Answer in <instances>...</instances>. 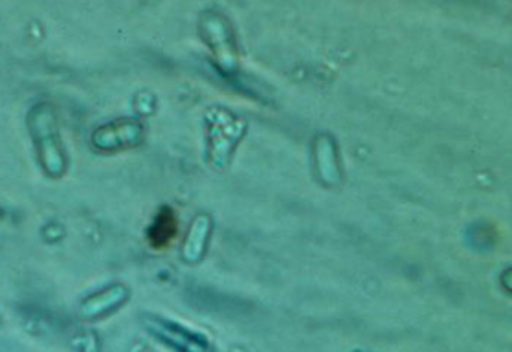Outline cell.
I'll use <instances>...</instances> for the list:
<instances>
[{
    "label": "cell",
    "instance_id": "obj_1",
    "mask_svg": "<svg viewBox=\"0 0 512 352\" xmlns=\"http://www.w3.org/2000/svg\"><path fill=\"white\" fill-rule=\"evenodd\" d=\"M26 129L34 143L35 158L43 175L59 180L67 175L68 153L61 136L59 114L50 101H37L26 114Z\"/></svg>",
    "mask_w": 512,
    "mask_h": 352
},
{
    "label": "cell",
    "instance_id": "obj_2",
    "mask_svg": "<svg viewBox=\"0 0 512 352\" xmlns=\"http://www.w3.org/2000/svg\"><path fill=\"white\" fill-rule=\"evenodd\" d=\"M144 123L136 118H116L90 132L89 143L94 151L103 154L134 149L144 142Z\"/></svg>",
    "mask_w": 512,
    "mask_h": 352
},
{
    "label": "cell",
    "instance_id": "obj_3",
    "mask_svg": "<svg viewBox=\"0 0 512 352\" xmlns=\"http://www.w3.org/2000/svg\"><path fill=\"white\" fill-rule=\"evenodd\" d=\"M202 39L210 46L215 63L226 76H232L237 68V50H235L234 33L228 21L217 11H204L201 15Z\"/></svg>",
    "mask_w": 512,
    "mask_h": 352
},
{
    "label": "cell",
    "instance_id": "obj_4",
    "mask_svg": "<svg viewBox=\"0 0 512 352\" xmlns=\"http://www.w3.org/2000/svg\"><path fill=\"white\" fill-rule=\"evenodd\" d=\"M129 299H131L129 286L123 283H112L81 299L78 307L79 318L87 323L107 318L116 310H120Z\"/></svg>",
    "mask_w": 512,
    "mask_h": 352
},
{
    "label": "cell",
    "instance_id": "obj_5",
    "mask_svg": "<svg viewBox=\"0 0 512 352\" xmlns=\"http://www.w3.org/2000/svg\"><path fill=\"white\" fill-rule=\"evenodd\" d=\"M145 327L155 334L158 340L164 341L169 347L180 352H206L208 345L199 336H193L188 330L182 329L179 325L164 321V319H147Z\"/></svg>",
    "mask_w": 512,
    "mask_h": 352
},
{
    "label": "cell",
    "instance_id": "obj_6",
    "mask_svg": "<svg viewBox=\"0 0 512 352\" xmlns=\"http://www.w3.org/2000/svg\"><path fill=\"white\" fill-rule=\"evenodd\" d=\"M213 220L208 213H199L191 220L190 230L182 244V259L188 264H199L208 248V239L212 233Z\"/></svg>",
    "mask_w": 512,
    "mask_h": 352
},
{
    "label": "cell",
    "instance_id": "obj_7",
    "mask_svg": "<svg viewBox=\"0 0 512 352\" xmlns=\"http://www.w3.org/2000/svg\"><path fill=\"white\" fill-rule=\"evenodd\" d=\"M179 233V217L173 208L164 206L156 213L153 224L147 230V241L155 250H166Z\"/></svg>",
    "mask_w": 512,
    "mask_h": 352
}]
</instances>
